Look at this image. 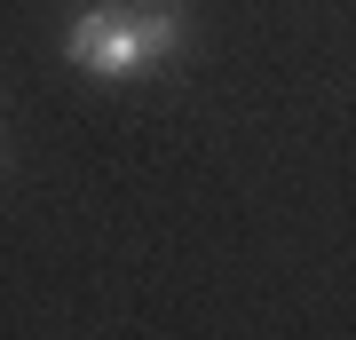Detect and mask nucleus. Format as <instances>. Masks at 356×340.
Here are the masks:
<instances>
[{"label": "nucleus", "mask_w": 356, "mask_h": 340, "mask_svg": "<svg viewBox=\"0 0 356 340\" xmlns=\"http://www.w3.org/2000/svg\"><path fill=\"white\" fill-rule=\"evenodd\" d=\"M175 48H182V16L166 8V0L88 8V16L64 32V56L79 63V72H95V79H135V72H151V63H166Z\"/></svg>", "instance_id": "f257e3e1"}]
</instances>
